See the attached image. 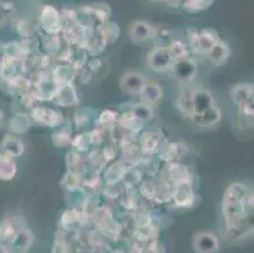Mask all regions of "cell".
<instances>
[{
    "label": "cell",
    "instance_id": "7",
    "mask_svg": "<svg viewBox=\"0 0 254 253\" xmlns=\"http://www.w3.org/2000/svg\"><path fill=\"white\" fill-rule=\"evenodd\" d=\"M31 117L33 120H36L38 124L45 125V127H51V128H56L60 127L62 123V115L59 111L53 110L51 108H36L32 109Z\"/></svg>",
    "mask_w": 254,
    "mask_h": 253
},
{
    "label": "cell",
    "instance_id": "28",
    "mask_svg": "<svg viewBox=\"0 0 254 253\" xmlns=\"http://www.w3.org/2000/svg\"><path fill=\"white\" fill-rule=\"evenodd\" d=\"M52 142L53 145L56 146L57 148H64L72 143V137H71V132L68 129L60 128L56 131L52 136Z\"/></svg>",
    "mask_w": 254,
    "mask_h": 253
},
{
    "label": "cell",
    "instance_id": "14",
    "mask_svg": "<svg viewBox=\"0 0 254 253\" xmlns=\"http://www.w3.org/2000/svg\"><path fill=\"white\" fill-rule=\"evenodd\" d=\"M230 55H232V50H230L229 45L221 39L207 52L209 60L215 66H223L224 64H226L229 61Z\"/></svg>",
    "mask_w": 254,
    "mask_h": 253
},
{
    "label": "cell",
    "instance_id": "33",
    "mask_svg": "<svg viewBox=\"0 0 254 253\" xmlns=\"http://www.w3.org/2000/svg\"><path fill=\"white\" fill-rule=\"evenodd\" d=\"M91 138H90V134H78L75 139L72 141L71 145L76 148L77 151H85L89 148V146L91 145Z\"/></svg>",
    "mask_w": 254,
    "mask_h": 253
},
{
    "label": "cell",
    "instance_id": "2",
    "mask_svg": "<svg viewBox=\"0 0 254 253\" xmlns=\"http://www.w3.org/2000/svg\"><path fill=\"white\" fill-rule=\"evenodd\" d=\"M148 67L154 73H166L172 69L173 59L167 46H156L147 59Z\"/></svg>",
    "mask_w": 254,
    "mask_h": 253
},
{
    "label": "cell",
    "instance_id": "24",
    "mask_svg": "<svg viewBox=\"0 0 254 253\" xmlns=\"http://www.w3.org/2000/svg\"><path fill=\"white\" fill-rule=\"evenodd\" d=\"M167 172L168 180L175 185L181 184V182H187V181H189V177H187V176H189L187 170L185 169V166H181V165H171V166L167 167Z\"/></svg>",
    "mask_w": 254,
    "mask_h": 253
},
{
    "label": "cell",
    "instance_id": "6",
    "mask_svg": "<svg viewBox=\"0 0 254 253\" xmlns=\"http://www.w3.org/2000/svg\"><path fill=\"white\" fill-rule=\"evenodd\" d=\"M177 80L182 84H189L195 79L197 74V64L192 59H184L175 61L171 69Z\"/></svg>",
    "mask_w": 254,
    "mask_h": 253
},
{
    "label": "cell",
    "instance_id": "8",
    "mask_svg": "<svg viewBox=\"0 0 254 253\" xmlns=\"http://www.w3.org/2000/svg\"><path fill=\"white\" fill-rule=\"evenodd\" d=\"M221 110L219 109V106L212 105L210 106L206 110L201 111V113H192L190 115L191 122L193 123L197 127H201V128H210V127H214V125L218 124L221 120Z\"/></svg>",
    "mask_w": 254,
    "mask_h": 253
},
{
    "label": "cell",
    "instance_id": "13",
    "mask_svg": "<svg viewBox=\"0 0 254 253\" xmlns=\"http://www.w3.org/2000/svg\"><path fill=\"white\" fill-rule=\"evenodd\" d=\"M139 96L140 100H142L140 103H144L147 104V105L151 106L156 105L163 96L162 86H161L158 83H153V81L149 83V81H147V84L144 85L143 90L140 91Z\"/></svg>",
    "mask_w": 254,
    "mask_h": 253
},
{
    "label": "cell",
    "instance_id": "5",
    "mask_svg": "<svg viewBox=\"0 0 254 253\" xmlns=\"http://www.w3.org/2000/svg\"><path fill=\"white\" fill-rule=\"evenodd\" d=\"M120 89L128 95H139L147 84L144 75L138 71H128L120 79Z\"/></svg>",
    "mask_w": 254,
    "mask_h": 253
},
{
    "label": "cell",
    "instance_id": "26",
    "mask_svg": "<svg viewBox=\"0 0 254 253\" xmlns=\"http://www.w3.org/2000/svg\"><path fill=\"white\" fill-rule=\"evenodd\" d=\"M131 114L134 115L138 120H140L142 123L145 122H149V120L153 118L154 115V111L153 108L151 105H147L144 103H140L134 105V108L131 109Z\"/></svg>",
    "mask_w": 254,
    "mask_h": 253
},
{
    "label": "cell",
    "instance_id": "9",
    "mask_svg": "<svg viewBox=\"0 0 254 253\" xmlns=\"http://www.w3.org/2000/svg\"><path fill=\"white\" fill-rule=\"evenodd\" d=\"M220 41V37L214 29H202L195 36V39L191 42V48H195L198 52L206 53Z\"/></svg>",
    "mask_w": 254,
    "mask_h": 253
},
{
    "label": "cell",
    "instance_id": "21",
    "mask_svg": "<svg viewBox=\"0 0 254 253\" xmlns=\"http://www.w3.org/2000/svg\"><path fill=\"white\" fill-rule=\"evenodd\" d=\"M140 150L145 153H152L159 148V136L152 132H145L139 139Z\"/></svg>",
    "mask_w": 254,
    "mask_h": 253
},
{
    "label": "cell",
    "instance_id": "30",
    "mask_svg": "<svg viewBox=\"0 0 254 253\" xmlns=\"http://www.w3.org/2000/svg\"><path fill=\"white\" fill-rule=\"evenodd\" d=\"M19 229H15V226L10 220H4L0 224V240L13 242Z\"/></svg>",
    "mask_w": 254,
    "mask_h": 253
},
{
    "label": "cell",
    "instance_id": "3",
    "mask_svg": "<svg viewBox=\"0 0 254 253\" xmlns=\"http://www.w3.org/2000/svg\"><path fill=\"white\" fill-rule=\"evenodd\" d=\"M193 250L196 253H218L220 250L219 238L211 232H198L193 236Z\"/></svg>",
    "mask_w": 254,
    "mask_h": 253
},
{
    "label": "cell",
    "instance_id": "11",
    "mask_svg": "<svg viewBox=\"0 0 254 253\" xmlns=\"http://www.w3.org/2000/svg\"><path fill=\"white\" fill-rule=\"evenodd\" d=\"M41 24L48 33H59L61 29V18L59 11L52 6H46L41 14Z\"/></svg>",
    "mask_w": 254,
    "mask_h": 253
},
{
    "label": "cell",
    "instance_id": "20",
    "mask_svg": "<svg viewBox=\"0 0 254 253\" xmlns=\"http://www.w3.org/2000/svg\"><path fill=\"white\" fill-rule=\"evenodd\" d=\"M192 90L185 87L180 91L177 99V106L185 117H190L192 114Z\"/></svg>",
    "mask_w": 254,
    "mask_h": 253
},
{
    "label": "cell",
    "instance_id": "4",
    "mask_svg": "<svg viewBox=\"0 0 254 253\" xmlns=\"http://www.w3.org/2000/svg\"><path fill=\"white\" fill-rule=\"evenodd\" d=\"M157 37V29L145 20H134L129 27V38L134 43H143Z\"/></svg>",
    "mask_w": 254,
    "mask_h": 253
},
{
    "label": "cell",
    "instance_id": "29",
    "mask_svg": "<svg viewBox=\"0 0 254 253\" xmlns=\"http://www.w3.org/2000/svg\"><path fill=\"white\" fill-rule=\"evenodd\" d=\"M126 172H127V170L124 169L123 165L117 164V165H113V166H110L109 169L106 170L105 177L110 185H114V184H117V182H119L120 180H123Z\"/></svg>",
    "mask_w": 254,
    "mask_h": 253
},
{
    "label": "cell",
    "instance_id": "23",
    "mask_svg": "<svg viewBox=\"0 0 254 253\" xmlns=\"http://www.w3.org/2000/svg\"><path fill=\"white\" fill-rule=\"evenodd\" d=\"M9 127L15 134L25 133L31 128V119L27 114H15L9 122Z\"/></svg>",
    "mask_w": 254,
    "mask_h": 253
},
{
    "label": "cell",
    "instance_id": "31",
    "mask_svg": "<svg viewBox=\"0 0 254 253\" xmlns=\"http://www.w3.org/2000/svg\"><path fill=\"white\" fill-rule=\"evenodd\" d=\"M214 0H185L184 8L190 13H198L209 8Z\"/></svg>",
    "mask_w": 254,
    "mask_h": 253
},
{
    "label": "cell",
    "instance_id": "16",
    "mask_svg": "<svg viewBox=\"0 0 254 253\" xmlns=\"http://www.w3.org/2000/svg\"><path fill=\"white\" fill-rule=\"evenodd\" d=\"M230 97L238 106L243 105L248 101H253V85L252 84H238L233 86L232 91H230Z\"/></svg>",
    "mask_w": 254,
    "mask_h": 253
},
{
    "label": "cell",
    "instance_id": "25",
    "mask_svg": "<svg viewBox=\"0 0 254 253\" xmlns=\"http://www.w3.org/2000/svg\"><path fill=\"white\" fill-rule=\"evenodd\" d=\"M13 243H14L15 247H17L18 250H28L32 246V243H33V234H32V232L28 231V229H19L17 236H15L14 241H13Z\"/></svg>",
    "mask_w": 254,
    "mask_h": 253
},
{
    "label": "cell",
    "instance_id": "34",
    "mask_svg": "<svg viewBox=\"0 0 254 253\" xmlns=\"http://www.w3.org/2000/svg\"><path fill=\"white\" fill-rule=\"evenodd\" d=\"M80 219H81V218H80V214L73 212V210H71V212H67L64 215L62 222H67L68 220V224H66V227H67V229H70V227H73L75 224H78V223H80Z\"/></svg>",
    "mask_w": 254,
    "mask_h": 253
},
{
    "label": "cell",
    "instance_id": "37",
    "mask_svg": "<svg viewBox=\"0 0 254 253\" xmlns=\"http://www.w3.org/2000/svg\"><path fill=\"white\" fill-rule=\"evenodd\" d=\"M3 22H4V18H3V15L0 14V27H1V24H3Z\"/></svg>",
    "mask_w": 254,
    "mask_h": 253
},
{
    "label": "cell",
    "instance_id": "17",
    "mask_svg": "<svg viewBox=\"0 0 254 253\" xmlns=\"http://www.w3.org/2000/svg\"><path fill=\"white\" fill-rule=\"evenodd\" d=\"M1 150H3L4 155L14 159V157H19L24 152V145L19 137L6 136L1 143Z\"/></svg>",
    "mask_w": 254,
    "mask_h": 253
},
{
    "label": "cell",
    "instance_id": "10",
    "mask_svg": "<svg viewBox=\"0 0 254 253\" xmlns=\"http://www.w3.org/2000/svg\"><path fill=\"white\" fill-rule=\"evenodd\" d=\"M52 100L53 103L61 106H75L78 104L77 92H76L75 87L72 86V84L57 87Z\"/></svg>",
    "mask_w": 254,
    "mask_h": 253
},
{
    "label": "cell",
    "instance_id": "19",
    "mask_svg": "<svg viewBox=\"0 0 254 253\" xmlns=\"http://www.w3.org/2000/svg\"><path fill=\"white\" fill-rule=\"evenodd\" d=\"M17 173V164L14 159L6 156V155H0V180L10 181Z\"/></svg>",
    "mask_w": 254,
    "mask_h": 253
},
{
    "label": "cell",
    "instance_id": "18",
    "mask_svg": "<svg viewBox=\"0 0 254 253\" xmlns=\"http://www.w3.org/2000/svg\"><path fill=\"white\" fill-rule=\"evenodd\" d=\"M53 81L57 86H64V85H71L75 79V71L71 65H61L57 66L53 71L52 76Z\"/></svg>",
    "mask_w": 254,
    "mask_h": 253
},
{
    "label": "cell",
    "instance_id": "35",
    "mask_svg": "<svg viewBox=\"0 0 254 253\" xmlns=\"http://www.w3.org/2000/svg\"><path fill=\"white\" fill-rule=\"evenodd\" d=\"M117 119H118V115L115 114L114 111H112V110L103 111V113L100 114V117H99V122H100L101 124H104V125L110 124V123L115 122Z\"/></svg>",
    "mask_w": 254,
    "mask_h": 253
},
{
    "label": "cell",
    "instance_id": "36",
    "mask_svg": "<svg viewBox=\"0 0 254 253\" xmlns=\"http://www.w3.org/2000/svg\"><path fill=\"white\" fill-rule=\"evenodd\" d=\"M0 55L5 56V53H4V45H1V43H0Z\"/></svg>",
    "mask_w": 254,
    "mask_h": 253
},
{
    "label": "cell",
    "instance_id": "27",
    "mask_svg": "<svg viewBox=\"0 0 254 253\" xmlns=\"http://www.w3.org/2000/svg\"><path fill=\"white\" fill-rule=\"evenodd\" d=\"M119 124L123 127V128L129 129L133 133H137L142 129L143 123L140 120H138L134 115L131 114V111H128L126 114H123L119 118Z\"/></svg>",
    "mask_w": 254,
    "mask_h": 253
},
{
    "label": "cell",
    "instance_id": "32",
    "mask_svg": "<svg viewBox=\"0 0 254 253\" xmlns=\"http://www.w3.org/2000/svg\"><path fill=\"white\" fill-rule=\"evenodd\" d=\"M80 182H81L80 176H78V173H76L75 171H70L67 175L64 176V185L68 191H75V190H77L78 187H80Z\"/></svg>",
    "mask_w": 254,
    "mask_h": 253
},
{
    "label": "cell",
    "instance_id": "38",
    "mask_svg": "<svg viewBox=\"0 0 254 253\" xmlns=\"http://www.w3.org/2000/svg\"><path fill=\"white\" fill-rule=\"evenodd\" d=\"M1 119H3V113H1V110H0V122H1Z\"/></svg>",
    "mask_w": 254,
    "mask_h": 253
},
{
    "label": "cell",
    "instance_id": "1",
    "mask_svg": "<svg viewBox=\"0 0 254 253\" xmlns=\"http://www.w3.org/2000/svg\"><path fill=\"white\" fill-rule=\"evenodd\" d=\"M253 206V194L242 184H233L226 189L223 199V215L228 229H238L247 219Z\"/></svg>",
    "mask_w": 254,
    "mask_h": 253
},
{
    "label": "cell",
    "instance_id": "15",
    "mask_svg": "<svg viewBox=\"0 0 254 253\" xmlns=\"http://www.w3.org/2000/svg\"><path fill=\"white\" fill-rule=\"evenodd\" d=\"M212 105L215 103L209 90L198 89L192 92V113H201Z\"/></svg>",
    "mask_w": 254,
    "mask_h": 253
},
{
    "label": "cell",
    "instance_id": "12",
    "mask_svg": "<svg viewBox=\"0 0 254 253\" xmlns=\"http://www.w3.org/2000/svg\"><path fill=\"white\" fill-rule=\"evenodd\" d=\"M175 190L172 192L173 201L179 206L182 208H189L193 204L195 200V195H193L192 189L187 182H181V184L175 185Z\"/></svg>",
    "mask_w": 254,
    "mask_h": 253
},
{
    "label": "cell",
    "instance_id": "22",
    "mask_svg": "<svg viewBox=\"0 0 254 253\" xmlns=\"http://www.w3.org/2000/svg\"><path fill=\"white\" fill-rule=\"evenodd\" d=\"M171 56H172L173 62L179 61V60L189 59L190 57V47L181 41H172L167 46Z\"/></svg>",
    "mask_w": 254,
    "mask_h": 253
}]
</instances>
